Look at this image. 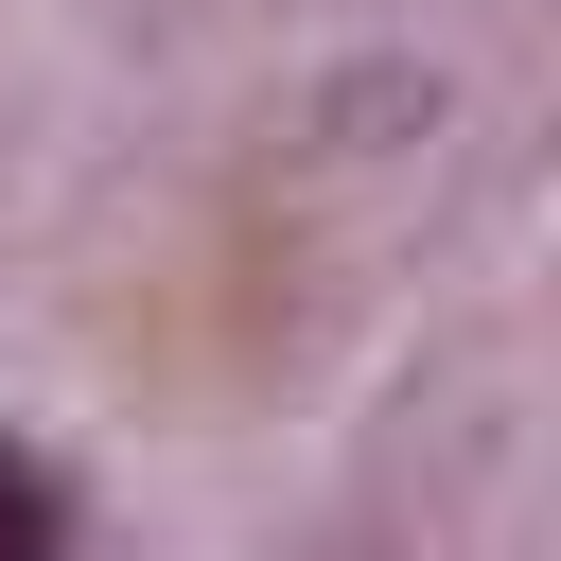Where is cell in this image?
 Returning <instances> with one entry per match:
<instances>
[{
    "mask_svg": "<svg viewBox=\"0 0 561 561\" xmlns=\"http://www.w3.org/2000/svg\"><path fill=\"white\" fill-rule=\"evenodd\" d=\"M0 561H70V473L35 438H0Z\"/></svg>",
    "mask_w": 561,
    "mask_h": 561,
    "instance_id": "cell-1",
    "label": "cell"
}]
</instances>
